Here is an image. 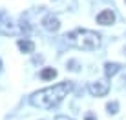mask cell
<instances>
[{"label": "cell", "mask_w": 126, "mask_h": 120, "mask_svg": "<svg viewBox=\"0 0 126 120\" xmlns=\"http://www.w3.org/2000/svg\"><path fill=\"white\" fill-rule=\"evenodd\" d=\"M106 111L110 115H115V113H119V102L117 100H111V102H108L106 104Z\"/></svg>", "instance_id": "10"}, {"label": "cell", "mask_w": 126, "mask_h": 120, "mask_svg": "<svg viewBox=\"0 0 126 120\" xmlns=\"http://www.w3.org/2000/svg\"><path fill=\"white\" fill-rule=\"evenodd\" d=\"M69 91H71V82H60V84L49 85V87H44L40 91L33 93L29 96V102H31V106H35V108L53 109L64 100V96H68Z\"/></svg>", "instance_id": "1"}, {"label": "cell", "mask_w": 126, "mask_h": 120, "mask_svg": "<svg viewBox=\"0 0 126 120\" xmlns=\"http://www.w3.org/2000/svg\"><path fill=\"white\" fill-rule=\"evenodd\" d=\"M84 120H97V118H95V115L92 113V111H88V113H86V117H84Z\"/></svg>", "instance_id": "12"}, {"label": "cell", "mask_w": 126, "mask_h": 120, "mask_svg": "<svg viewBox=\"0 0 126 120\" xmlns=\"http://www.w3.org/2000/svg\"><path fill=\"white\" fill-rule=\"evenodd\" d=\"M124 82H126V75H124Z\"/></svg>", "instance_id": "16"}, {"label": "cell", "mask_w": 126, "mask_h": 120, "mask_svg": "<svg viewBox=\"0 0 126 120\" xmlns=\"http://www.w3.org/2000/svg\"><path fill=\"white\" fill-rule=\"evenodd\" d=\"M55 120H73V118H69V117H64V115H59Z\"/></svg>", "instance_id": "13"}, {"label": "cell", "mask_w": 126, "mask_h": 120, "mask_svg": "<svg viewBox=\"0 0 126 120\" xmlns=\"http://www.w3.org/2000/svg\"><path fill=\"white\" fill-rule=\"evenodd\" d=\"M18 33H22V27L13 22L4 11H0V35L7 36V35H18Z\"/></svg>", "instance_id": "3"}, {"label": "cell", "mask_w": 126, "mask_h": 120, "mask_svg": "<svg viewBox=\"0 0 126 120\" xmlns=\"http://www.w3.org/2000/svg\"><path fill=\"white\" fill-rule=\"evenodd\" d=\"M97 22L99 24H102V25H111L115 22V13L111 11V9H104L101 11L97 15Z\"/></svg>", "instance_id": "6"}, {"label": "cell", "mask_w": 126, "mask_h": 120, "mask_svg": "<svg viewBox=\"0 0 126 120\" xmlns=\"http://www.w3.org/2000/svg\"><path fill=\"white\" fill-rule=\"evenodd\" d=\"M0 71H2V60H0Z\"/></svg>", "instance_id": "14"}, {"label": "cell", "mask_w": 126, "mask_h": 120, "mask_svg": "<svg viewBox=\"0 0 126 120\" xmlns=\"http://www.w3.org/2000/svg\"><path fill=\"white\" fill-rule=\"evenodd\" d=\"M124 57H126V48H124Z\"/></svg>", "instance_id": "15"}, {"label": "cell", "mask_w": 126, "mask_h": 120, "mask_svg": "<svg viewBox=\"0 0 126 120\" xmlns=\"http://www.w3.org/2000/svg\"><path fill=\"white\" fill-rule=\"evenodd\" d=\"M64 42L73 48H79L84 51H95L101 46V35L95 31H90V29H73L64 35Z\"/></svg>", "instance_id": "2"}, {"label": "cell", "mask_w": 126, "mask_h": 120, "mask_svg": "<svg viewBox=\"0 0 126 120\" xmlns=\"http://www.w3.org/2000/svg\"><path fill=\"white\" fill-rule=\"evenodd\" d=\"M88 91L92 93L93 96H104L108 91H110V82L106 78L97 80V82H90L88 84Z\"/></svg>", "instance_id": "4"}, {"label": "cell", "mask_w": 126, "mask_h": 120, "mask_svg": "<svg viewBox=\"0 0 126 120\" xmlns=\"http://www.w3.org/2000/svg\"><path fill=\"white\" fill-rule=\"evenodd\" d=\"M55 76H57V69H53V67H44V69L40 71L42 80H53Z\"/></svg>", "instance_id": "9"}, {"label": "cell", "mask_w": 126, "mask_h": 120, "mask_svg": "<svg viewBox=\"0 0 126 120\" xmlns=\"http://www.w3.org/2000/svg\"><path fill=\"white\" fill-rule=\"evenodd\" d=\"M42 25H44V29H47V31H59L60 22L53 13H49V15H46L44 18H42Z\"/></svg>", "instance_id": "5"}, {"label": "cell", "mask_w": 126, "mask_h": 120, "mask_svg": "<svg viewBox=\"0 0 126 120\" xmlns=\"http://www.w3.org/2000/svg\"><path fill=\"white\" fill-rule=\"evenodd\" d=\"M68 69L69 71H79V62H77V60H69L68 62Z\"/></svg>", "instance_id": "11"}, {"label": "cell", "mask_w": 126, "mask_h": 120, "mask_svg": "<svg viewBox=\"0 0 126 120\" xmlns=\"http://www.w3.org/2000/svg\"><path fill=\"white\" fill-rule=\"evenodd\" d=\"M121 64H117V62H106L104 64V73H106V76L110 78V76H113V75H117V73L121 71Z\"/></svg>", "instance_id": "8"}, {"label": "cell", "mask_w": 126, "mask_h": 120, "mask_svg": "<svg viewBox=\"0 0 126 120\" xmlns=\"http://www.w3.org/2000/svg\"><path fill=\"white\" fill-rule=\"evenodd\" d=\"M16 46H18V49L22 51V53H33L35 51V42L29 40V38H20V40L16 42Z\"/></svg>", "instance_id": "7"}]
</instances>
